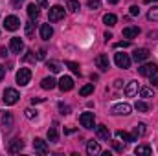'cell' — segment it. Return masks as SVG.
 Here are the masks:
<instances>
[{
	"label": "cell",
	"mask_w": 158,
	"mask_h": 156,
	"mask_svg": "<svg viewBox=\"0 0 158 156\" xmlns=\"http://www.w3.org/2000/svg\"><path fill=\"white\" fill-rule=\"evenodd\" d=\"M138 72H140V76H143V77H153V76L158 74V64L156 63H147V64L140 66Z\"/></svg>",
	"instance_id": "obj_1"
},
{
	"label": "cell",
	"mask_w": 158,
	"mask_h": 156,
	"mask_svg": "<svg viewBox=\"0 0 158 156\" xmlns=\"http://www.w3.org/2000/svg\"><path fill=\"white\" fill-rule=\"evenodd\" d=\"M40 86H42L44 90H53V88L57 86V83H55L53 77H44L42 81H40Z\"/></svg>",
	"instance_id": "obj_20"
},
{
	"label": "cell",
	"mask_w": 158,
	"mask_h": 156,
	"mask_svg": "<svg viewBox=\"0 0 158 156\" xmlns=\"http://www.w3.org/2000/svg\"><path fill=\"white\" fill-rule=\"evenodd\" d=\"M134 153H136V154H145V156H151V154H153V149H151L149 145H138V147L134 149Z\"/></svg>",
	"instance_id": "obj_23"
},
{
	"label": "cell",
	"mask_w": 158,
	"mask_h": 156,
	"mask_svg": "<svg viewBox=\"0 0 158 156\" xmlns=\"http://www.w3.org/2000/svg\"><path fill=\"white\" fill-rule=\"evenodd\" d=\"M112 147H114V149H116L118 153H121V151H123V145H121L119 142H112Z\"/></svg>",
	"instance_id": "obj_41"
},
{
	"label": "cell",
	"mask_w": 158,
	"mask_h": 156,
	"mask_svg": "<svg viewBox=\"0 0 158 156\" xmlns=\"http://www.w3.org/2000/svg\"><path fill=\"white\" fill-rule=\"evenodd\" d=\"M59 110H61V114H70V107L64 103H59Z\"/></svg>",
	"instance_id": "obj_38"
},
{
	"label": "cell",
	"mask_w": 158,
	"mask_h": 156,
	"mask_svg": "<svg viewBox=\"0 0 158 156\" xmlns=\"http://www.w3.org/2000/svg\"><path fill=\"white\" fill-rule=\"evenodd\" d=\"M30 79H31V70H30V68H20V70L17 72V83H19L20 86H26V84L30 83Z\"/></svg>",
	"instance_id": "obj_4"
},
{
	"label": "cell",
	"mask_w": 158,
	"mask_h": 156,
	"mask_svg": "<svg viewBox=\"0 0 158 156\" xmlns=\"http://www.w3.org/2000/svg\"><path fill=\"white\" fill-rule=\"evenodd\" d=\"M9 48H11L13 53H20V51L24 50V42H22L20 37H11V40H9Z\"/></svg>",
	"instance_id": "obj_11"
},
{
	"label": "cell",
	"mask_w": 158,
	"mask_h": 156,
	"mask_svg": "<svg viewBox=\"0 0 158 156\" xmlns=\"http://www.w3.org/2000/svg\"><path fill=\"white\" fill-rule=\"evenodd\" d=\"M134 109H136L138 112H147V110H149V105H147L145 101H136Z\"/></svg>",
	"instance_id": "obj_31"
},
{
	"label": "cell",
	"mask_w": 158,
	"mask_h": 156,
	"mask_svg": "<svg viewBox=\"0 0 158 156\" xmlns=\"http://www.w3.org/2000/svg\"><path fill=\"white\" fill-rule=\"evenodd\" d=\"M105 39H107V40L112 39V33H110V31H107V33H105Z\"/></svg>",
	"instance_id": "obj_49"
},
{
	"label": "cell",
	"mask_w": 158,
	"mask_h": 156,
	"mask_svg": "<svg viewBox=\"0 0 158 156\" xmlns=\"http://www.w3.org/2000/svg\"><path fill=\"white\" fill-rule=\"evenodd\" d=\"M48 17H50V22H57V20L64 18V7H61V6H53V7H50Z\"/></svg>",
	"instance_id": "obj_2"
},
{
	"label": "cell",
	"mask_w": 158,
	"mask_h": 156,
	"mask_svg": "<svg viewBox=\"0 0 158 156\" xmlns=\"http://www.w3.org/2000/svg\"><path fill=\"white\" fill-rule=\"evenodd\" d=\"M24 61H31V63H35V61H37V57L33 55V51H28V55L24 57Z\"/></svg>",
	"instance_id": "obj_39"
},
{
	"label": "cell",
	"mask_w": 158,
	"mask_h": 156,
	"mask_svg": "<svg viewBox=\"0 0 158 156\" xmlns=\"http://www.w3.org/2000/svg\"><path fill=\"white\" fill-rule=\"evenodd\" d=\"M109 2H110V4H118L119 0H109Z\"/></svg>",
	"instance_id": "obj_51"
},
{
	"label": "cell",
	"mask_w": 158,
	"mask_h": 156,
	"mask_svg": "<svg viewBox=\"0 0 158 156\" xmlns=\"http://www.w3.org/2000/svg\"><path fill=\"white\" fill-rule=\"evenodd\" d=\"M19 97H20V96H19V92H17V90H13V88H6V90H4V97H2V99H4V103H6V105H15V103L19 101Z\"/></svg>",
	"instance_id": "obj_3"
},
{
	"label": "cell",
	"mask_w": 158,
	"mask_h": 156,
	"mask_svg": "<svg viewBox=\"0 0 158 156\" xmlns=\"http://www.w3.org/2000/svg\"><path fill=\"white\" fill-rule=\"evenodd\" d=\"M7 55V50L6 48H0V57H6Z\"/></svg>",
	"instance_id": "obj_46"
},
{
	"label": "cell",
	"mask_w": 158,
	"mask_h": 156,
	"mask_svg": "<svg viewBox=\"0 0 158 156\" xmlns=\"http://www.w3.org/2000/svg\"><path fill=\"white\" fill-rule=\"evenodd\" d=\"M22 149H24V142H22V140L15 138V140H11V142H9V147H7V151H9L11 154H17V153H20Z\"/></svg>",
	"instance_id": "obj_10"
},
{
	"label": "cell",
	"mask_w": 158,
	"mask_h": 156,
	"mask_svg": "<svg viewBox=\"0 0 158 156\" xmlns=\"http://www.w3.org/2000/svg\"><path fill=\"white\" fill-rule=\"evenodd\" d=\"M138 33H140V28H136V26H129V28L123 30L125 39H134V37H138Z\"/></svg>",
	"instance_id": "obj_17"
},
{
	"label": "cell",
	"mask_w": 158,
	"mask_h": 156,
	"mask_svg": "<svg viewBox=\"0 0 158 156\" xmlns=\"http://www.w3.org/2000/svg\"><path fill=\"white\" fill-rule=\"evenodd\" d=\"M114 86H116V88H121V81H119V79L118 81H114Z\"/></svg>",
	"instance_id": "obj_48"
},
{
	"label": "cell",
	"mask_w": 158,
	"mask_h": 156,
	"mask_svg": "<svg viewBox=\"0 0 158 156\" xmlns=\"http://www.w3.org/2000/svg\"><path fill=\"white\" fill-rule=\"evenodd\" d=\"M4 28H6V30H9V31H15V30H19V28H20V20H19L15 15L6 17V20H4Z\"/></svg>",
	"instance_id": "obj_7"
},
{
	"label": "cell",
	"mask_w": 158,
	"mask_h": 156,
	"mask_svg": "<svg viewBox=\"0 0 158 156\" xmlns=\"http://www.w3.org/2000/svg\"><path fill=\"white\" fill-rule=\"evenodd\" d=\"M40 2V6H46V0H39Z\"/></svg>",
	"instance_id": "obj_50"
},
{
	"label": "cell",
	"mask_w": 158,
	"mask_h": 156,
	"mask_svg": "<svg viewBox=\"0 0 158 156\" xmlns=\"http://www.w3.org/2000/svg\"><path fill=\"white\" fill-rule=\"evenodd\" d=\"M131 15H132V17H138V15H140L138 6H131Z\"/></svg>",
	"instance_id": "obj_40"
},
{
	"label": "cell",
	"mask_w": 158,
	"mask_h": 156,
	"mask_svg": "<svg viewBox=\"0 0 158 156\" xmlns=\"http://www.w3.org/2000/svg\"><path fill=\"white\" fill-rule=\"evenodd\" d=\"M4 76H6V68H4V66L0 64V81L4 79Z\"/></svg>",
	"instance_id": "obj_45"
},
{
	"label": "cell",
	"mask_w": 158,
	"mask_h": 156,
	"mask_svg": "<svg viewBox=\"0 0 158 156\" xmlns=\"http://www.w3.org/2000/svg\"><path fill=\"white\" fill-rule=\"evenodd\" d=\"M13 2H15V4H19V2H22V0H13Z\"/></svg>",
	"instance_id": "obj_53"
},
{
	"label": "cell",
	"mask_w": 158,
	"mask_h": 156,
	"mask_svg": "<svg viewBox=\"0 0 158 156\" xmlns=\"http://www.w3.org/2000/svg\"><path fill=\"white\" fill-rule=\"evenodd\" d=\"M147 57H149V50H145V48L134 50V53H132V59H134L136 63H142V61H145Z\"/></svg>",
	"instance_id": "obj_14"
},
{
	"label": "cell",
	"mask_w": 158,
	"mask_h": 156,
	"mask_svg": "<svg viewBox=\"0 0 158 156\" xmlns=\"http://www.w3.org/2000/svg\"><path fill=\"white\" fill-rule=\"evenodd\" d=\"M114 63L118 64V68H129L131 66V57L127 55V53H116L114 55Z\"/></svg>",
	"instance_id": "obj_6"
},
{
	"label": "cell",
	"mask_w": 158,
	"mask_h": 156,
	"mask_svg": "<svg viewBox=\"0 0 158 156\" xmlns=\"http://www.w3.org/2000/svg\"><path fill=\"white\" fill-rule=\"evenodd\" d=\"M127 46H131L129 40H125V42H118V44H116V48H127Z\"/></svg>",
	"instance_id": "obj_42"
},
{
	"label": "cell",
	"mask_w": 158,
	"mask_h": 156,
	"mask_svg": "<svg viewBox=\"0 0 158 156\" xmlns=\"http://www.w3.org/2000/svg\"><path fill=\"white\" fill-rule=\"evenodd\" d=\"M33 149H35L37 153H40V154H46V153H48V143H46L44 140H40V138H35V140H33Z\"/></svg>",
	"instance_id": "obj_13"
},
{
	"label": "cell",
	"mask_w": 158,
	"mask_h": 156,
	"mask_svg": "<svg viewBox=\"0 0 158 156\" xmlns=\"http://www.w3.org/2000/svg\"><path fill=\"white\" fill-rule=\"evenodd\" d=\"M101 6V0H88V7L90 9H98Z\"/></svg>",
	"instance_id": "obj_37"
},
{
	"label": "cell",
	"mask_w": 158,
	"mask_h": 156,
	"mask_svg": "<svg viewBox=\"0 0 158 156\" xmlns=\"http://www.w3.org/2000/svg\"><path fill=\"white\" fill-rule=\"evenodd\" d=\"M116 136L123 142H136V136H132V134H129L125 130H116Z\"/></svg>",
	"instance_id": "obj_22"
},
{
	"label": "cell",
	"mask_w": 158,
	"mask_h": 156,
	"mask_svg": "<svg viewBox=\"0 0 158 156\" xmlns=\"http://www.w3.org/2000/svg\"><path fill=\"white\" fill-rule=\"evenodd\" d=\"M52 35H53L52 26H50V24H42V26H40V37H42L44 40H50L52 39Z\"/></svg>",
	"instance_id": "obj_18"
},
{
	"label": "cell",
	"mask_w": 158,
	"mask_h": 156,
	"mask_svg": "<svg viewBox=\"0 0 158 156\" xmlns=\"http://www.w3.org/2000/svg\"><path fill=\"white\" fill-rule=\"evenodd\" d=\"M44 101V97H31V103L35 105V103H42Z\"/></svg>",
	"instance_id": "obj_44"
},
{
	"label": "cell",
	"mask_w": 158,
	"mask_h": 156,
	"mask_svg": "<svg viewBox=\"0 0 158 156\" xmlns=\"http://www.w3.org/2000/svg\"><path fill=\"white\" fill-rule=\"evenodd\" d=\"M145 123H138L136 127H134V136H143L145 134Z\"/></svg>",
	"instance_id": "obj_32"
},
{
	"label": "cell",
	"mask_w": 158,
	"mask_h": 156,
	"mask_svg": "<svg viewBox=\"0 0 158 156\" xmlns=\"http://www.w3.org/2000/svg\"><path fill=\"white\" fill-rule=\"evenodd\" d=\"M33 28H35V24H33V20L26 24V35H28V37H31V35H33Z\"/></svg>",
	"instance_id": "obj_35"
},
{
	"label": "cell",
	"mask_w": 158,
	"mask_h": 156,
	"mask_svg": "<svg viewBox=\"0 0 158 156\" xmlns=\"http://www.w3.org/2000/svg\"><path fill=\"white\" fill-rule=\"evenodd\" d=\"M86 153H88L90 156L99 154V153H101V147H99V143H98V142H94V140L86 142Z\"/></svg>",
	"instance_id": "obj_16"
},
{
	"label": "cell",
	"mask_w": 158,
	"mask_h": 156,
	"mask_svg": "<svg viewBox=\"0 0 158 156\" xmlns=\"http://www.w3.org/2000/svg\"><path fill=\"white\" fill-rule=\"evenodd\" d=\"M109 55H105V53H99L98 57H96V66L101 70V72H107L109 70Z\"/></svg>",
	"instance_id": "obj_9"
},
{
	"label": "cell",
	"mask_w": 158,
	"mask_h": 156,
	"mask_svg": "<svg viewBox=\"0 0 158 156\" xmlns=\"http://www.w3.org/2000/svg\"><path fill=\"white\" fill-rule=\"evenodd\" d=\"M44 57H46V51H44V50H40L39 53H37V59H39V61H42Z\"/></svg>",
	"instance_id": "obj_43"
},
{
	"label": "cell",
	"mask_w": 158,
	"mask_h": 156,
	"mask_svg": "<svg viewBox=\"0 0 158 156\" xmlns=\"http://www.w3.org/2000/svg\"><path fill=\"white\" fill-rule=\"evenodd\" d=\"M96 132H98V138L99 140H109L110 138V132H109V129L105 125H98L96 127Z\"/></svg>",
	"instance_id": "obj_19"
},
{
	"label": "cell",
	"mask_w": 158,
	"mask_h": 156,
	"mask_svg": "<svg viewBox=\"0 0 158 156\" xmlns=\"http://www.w3.org/2000/svg\"><path fill=\"white\" fill-rule=\"evenodd\" d=\"M48 140L50 142H57L59 140V134H57V129L55 127H50L48 129Z\"/></svg>",
	"instance_id": "obj_29"
},
{
	"label": "cell",
	"mask_w": 158,
	"mask_h": 156,
	"mask_svg": "<svg viewBox=\"0 0 158 156\" xmlns=\"http://www.w3.org/2000/svg\"><path fill=\"white\" fill-rule=\"evenodd\" d=\"M28 15H30V18H31V20H37V18H39V15H40L39 7H37L35 4H30V6H28Z\"/></svg>",
	"instance_id": "obj_21"
},
{
	"label": "cell",
	"mask_w": 158,
	"mask_h": 156,
	"mask_svg": "<svg viewBox=\"0 0 158 156\" xmlns=\"http://www.w3.org/2000/svg\"><path fill=\"white\" fill-rule=\"evenodd\" d=\"M2 123H4V129H9V127L13 125V116H11V112H6V114L2 116Z\"/></svg>",
	"instance_id": "obj_27"
},
{
	"label": "cell",
	"mask_w": 158,
	"mask_h": 156,
	"mask_svg": "<svg viewBox=\"0 0 158 156\" xmlns=\"http://www.w3.org/2000/svg\"><path fill=\"white\" fill-rule=\"evenodd\" d=\"M145 2H147V4H151V2H158V0H145Z\"/></svg>",
	"instance_id": "obj_52"
},
{
	"label": "cell",
	"mask_w": 158,
	"mask_h": 156,
	"mask_svg": "<svg viewBox=\"0 0 158 156\" xmlns=\"http://www.w3.org/2000/svg\"><path fill=\"white\" fill-rule=\"evenodd\" d=\"M123 92H125V96H127V97H134V96L138 94V81H131V83L125 86V90H123Z\"/></svg>",
	"instance_id": "obj_15"
},
{
	"label": "cell",
	"mask_w": 158,
	"mask_h": 156,
	"mask_svg": "<svg viewBox=\"0 0 158 156\" xmlns=\"http://www.w3.org/2000/svg\"><path fill=\"white\" fill-rule=\"evenodd\" d=\"M24 114H26L28 119H33V117L37 116V110H33V109H26V110H24Z\"/></svg>",
	"instance_id": "obj_36"
},
{
	"label": "cell",
	"mask_w": 158,
	"mask_h": 156,
	"mask_svg": "<svg viewBox=\"0 0 158 156\" xmlns=\"http://www.w3.org/2000/svg\"><path fill=\"white\" fill-rule=\"evenodd\" d=\"M66 9L72 11V13H76V11L79 9V2L77 0H68V2H66Z\"/></svg>",
	"instance_id": "obj_30"
},
{
	"label": "cell",
	"mask_w": 158,
	"mask_h": 156,
	"mask_svg": "<svg viewBox=\"0 0 158 156\" xmlns=\"http://www.w3.org/2000/svg\"><path fill=\"white\" fill-rule=\"evenodd\" d=\"M140 96H142V97H155V92H153V88L142 86V88H140Z\"/></svg>",
	"instance_id": "obj_28"
},
{
	"label": "cell",
	"mask_w": 158,
	"mask_h": 156,
	"mask_svg": "<svg viewBox=\"0 0 158 156\" xmlns=\"http://www.w3.org/2000/svg\"><path fill=\"white\" fill-rule=\"evenodd\" d=\"M147 18H149V20H153V22H158V7L149 9V13H147Z\"/></svg>",
	"instance_id": "obj_33"
},
{
	"label": "cell",
	"mask_w": 158,
	"mask_h": 156,
	"mask_svg": "<svg viewBox=\"0 0 158 156\" xmlns=\"http://www.w3.org/2000/svg\"><path fill=\"white\" fill-rule=\"evenodd\" d=\"M110 112L116 114V116H129L131 114V105L129 103H118L110 109Z\"/></svg>",
	"instance_id": "obj_5"
},
{
	"label": "cell",
	"mask_w": 158,
	"mask_h": 156,
	"mask_svg": "<svg viewBox=\"0 0 158 156\" xmlns=\"http://www.w3.org/2000/svg\"><path fill=\"white\" fill-rule=\"evenodd\" d=\"M59 88H61L63 92H70V90L74 88V79L68 77V76L61 77V79H59Z\"/></svg>",
	"instance_id": "obj_12"
},
{
	"label": "cell",
	"mask_w": 158,
	"mask_h": 156,
	"mask_svg": "<svg viewBox=\"0 0 158 156\" xmlns=\"http://www.w3.org/2000/svg\"><path fill=\"white\" fill-rule=\"evenodd\" d=\"M151 83H153V86H155V88H158V77L153 76V81H151Z\"/></svg>",
	"instance_id": "obj_47"
},
{
	"label": "cell",
	"mask_w": 158,
	"mask_h": 156,
	"mask_svg": "<svg viewBox=\"0 0 158 156\" xmlns=\"http://www.w3.org/2000/svg\"><path fill=\"white\" fill-rule=\"evenodd\" d=\"M79 121L85 129H94V112H83L79 116Z\"/></svg>",
	"instance_id": "obj_8"
},
{
	"label": "cell",
	"mask_w": 158,
	"mask_h": 156,
	"mask_svg": "<svg viewBox=\"0 0 158 156\" xmlns=\"http://www.w3.org/2000/svg\"><path fill=\"white\" fill-rule=\"evenodd\" d=\"M92 92H94V83H88V84H85V86L79 90V96L85 97V96H90Z\"/></svg>",
	"instance_id": "obj_26"
},
{
	"label": "cell",
	"mask_w": 158,
	"mask_h": 156,
	"mask_svg": "<svg viewBox=\"0 0 158 156\" xmlns=\"http://www.w3.org/2000/svg\"><path fill=\"white\" fill-rule=\"evenodd\" d=\"M103 22L109 26V28H112V26H116V22H118V18H116V15H112V13H107L105 17H103Z\"/></svg>",
	"instance_id": "obj_24"
},
{
	"label": "cell",
	"mask_w": 158,
	"mask_h": 156,
	"mask_svg": "<svg viewBox=\"0 0 158 156\" xmlns=\"http://www.w3.org/2000/svg\"><path fill=\"white\" fill-rule=\"evenodd\" d=\"M66 66H68L74 74H81V68H79L77 63H74V61H66Z\"/></svg>",
	"instance_id": "obj_34"
},
{
	"label": "cell",
	"mask_w": 158,
	"mask_h": 156,
	"mask_svg": "<svg viewBox=\"0 0 158 156\" xmlns=\"http://www.w3.org/2000/svg\"><path fill=\"white\" fill-rule=\"evenodd\" d=\"M46 66H48V70H50L52 74H59V72H61V64H59L57 61H48Z\"/></svg>",
	"instance_id": "obj_25"
}]
</instances>
